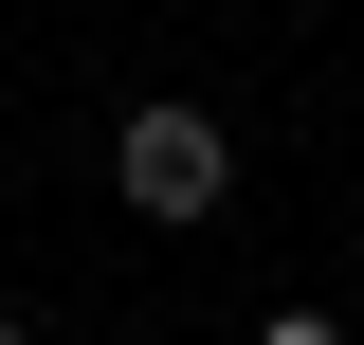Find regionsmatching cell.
<instances>
[{
    "label": "cell",
    "mask_w": 364,
    "mask_h": 345,
    "mask_svg": "<svg viewBox=\"0 0 364 345\" xmlns=\"http://www.w3.org/2000/svg\"><path fill=\"white\" fill-rule=\"evenodd\" d=\"M0 345H37V327H18V309H0Z\"/></svg>",
    "instance_id": "3957f363"
},
{
    "label": "cell",
    "mask_w": 364,
    "mask_h": 345,
    "mask_svg": "<svg viewBox=\"0 0 364 345\" xmlns=\"http://www.w3.org/2000/svg\"><path fill=\"white\" fill-rule=\"evenodd\" d=\"M255 345H346V327H328V309H273V327H255Z\"/></svg>",
    "instance_id": "7a4b0ae2"
},
{
    "label": "cell",
    "mask_w": 364,
    "mask_h": 345,
    "mask_svg": "<svg viewBox=\"0 0 364 345\" xmlns=\"http://www.w3.org/2000/svg\"><path fill=\"white\" fill-rule=\"evenodd\" d=\"M109 200H128V218H164V236H200V218L237 200V128H219V109H182V91L109 109Z\"/></svg>",
    "instance_id": "6da1fadb"
}]
</instances>
